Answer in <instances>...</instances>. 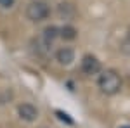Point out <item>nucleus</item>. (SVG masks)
I'll return each mask as SVG.
<instances>
[{
    "instance_id": "1",
    "label": "nucleus",
    "mask_w": 130,
    "mask_h": 128,
    "mask_svg": "<svg viewBox=\"0 0 130 128\" xmlns=\"http://www.w3.org/2000/svg\"><path fill=\"white\" fill-rule=\"evenodd\" d=\"M97 83H99L101 92L106 94V95H115L121 88V78L115 69H106L99 76V81Z\"/></svg>"
},
{
    "instance_id": "2",
    "label": "nucleus",
    "mask_w": 130,
    "mask_h": 128,
    "mask_svg": "<svg viewBox=\"0 0 130 128\" xmlns=\"http://www.w3.org/2000/svg\"><path fill=\"white\" fill-rule=\"evenodd\" d=\"M49 14H50V9L47 5V2H43V0H33L26 7V17L33 23H40V21L47 19Z\"/></svg>"
},
{
    "instance_id": "3",
    "label": "nucleus",
    "mask_w": 130,
    "mask_h": 128,
    "mask_svg": "<svg viewBox=\"0 0 130 128\" xmlns=\"http://www.w3.org/2000/svg\"><path fill=\"white\" fill-rule=\"evenodd\" d=\"M82 71L85 75H97L101 71V62L94 56H85L82 61Z\"/></svg>"
},
{
    "instance_id": "4",
    "label": "nucleus",
    "mask_w": 130,
    "mask_h": 128,
    "mask_svg": "<svg viewBox=\"0 0 130 128\" xmlns=\"http://www.w3.org/2000/svg\"><path fill=\"white\" fill-rule=\"evenodd\" d=\"M18 113H19L21 119H24V121H35V119L38 118V111L35 106H31V104H21L19 107H18Z\"/></svg>"
},
{
    "instance_id": "5",
    "label": "nucleus",
    "mask_w": 130,
    "mask_h": 128,
    "mask_svg": "<svg viewBox=\"0 0 130 128\" xmlns=\"http://www.w3.org/2000/svg\"><path fill=\"white\" fill-rule=\"evenodd\" d=\"M56 57H57V61H59L61 64L68 66V64H71V62L75 61V50L70 49V47H62V49L57 50Z\"/></svg>"
},
{
    "instance_id": "6",
    "label": "nucleus",
    "mask_w": 130,
    "mask_h": 128,
    "mask_svg": "<svg viewBox=\"0 0 130 128\" xmlns=\"http://www.w3.org/2000/svg\"><path fill=\"white\" fill-rule=\"evenodd\" d=\"M57 12H59L61 17H64V19H71V17H75V14H76L73 4H68V2H66V4H59Z\"/></svg>"
},
{
    "instance_id": "7",
    "label": "nucleus",
    "mask_w": 130,
    "mask_h": 128,
    "mask_svg": "<svg viewBox=\"0 0 130 128\" xmlns=\"http://www.w3.org/2000/svg\"><path fill=\"white\" fill-rule=\"evenodd\" d=\"M42 36L47 40L49 43H52L54 40L59 36V28H56V26H47V28L43 30V35H42Z\"/></svg>"
},
{
    "instance_id": "8",
    "label": "nucleus",
    "mask_w": 130,
    "mask_h": 128,
    "mask_svg": "<svg viewBox=\"0 0 130 128\" xmlns=\"http://www.w3.org/2000/svg\"><path fill=\"white\" fill-rule=\"evenodd\" d=\"M59 36L64 40H75L76 38V30L73 26H62L59 30Z\"/></svg>"
},
{
    "instance_id": "9",
    "label": "nucleus",
    "mask_w": 130,
    "mask_h": 128,
    "mask_svg": "<svg viewBox=\"0 0 130 128\" xmlns=\"http://www.w3.org/2000/svg\"><path fill=\"white\" fill-rule=\"evenodd\" d=\"M16 0H0V9H12Z\"/></svg>"
},
{
    "instance_id": "10",
    "label": "nucleus",
    "mask_w": 130,
    "mask_h": 128,
    "mask_svg": "<svg viewBox=\"0 0 130 128\" xmlns=\"http://www.w3.org/2000/svg\"><path fill=\"white\" fill-rule=\"evenodd\" d=\"M121 128H128V126H121Z\"/></svg>"
}]
</instances>
